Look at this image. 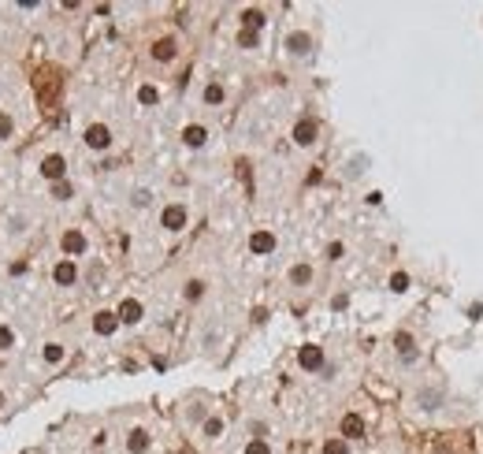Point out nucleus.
Returning a JSON list of instances; mask_svg holds the SVG:
<instances>
[{
  "mask_svg": "<svg viewBox=\"0 0 483 454\" xmlns=\"http://www.w3.org/2000/svg\"><path fill=\"white\" fill-rule=\"evenodd\" d=\"M82 141H86V149H94V153H108L112 149V127L89 123L86 131H82Z\"/></svg>",
  "mask_w": 483,
  "mask_h": 454,
  "instance_id": "1",
  "label": "nucleus"
},
{
  "mask_svg": "<svg viewBox=\"0 0 483 454\" xmlns=\"http://www.w3.org/2000/svg\"><path fill=\"white\" fill-rule=\"evenodd\" d=\"M290 138H294V146H302V149H309V146H316V138H320V123L312 120V115H302V120L294 123V131H290Z\"/></svg>",
  "mask_w": 483,
  "mask_h": 454,
  "instance_id": "2",
  "label": "nucleus"
},
{
  "mask_svg": "<svg viewBox=\"0 0 483 454\" xmlns=\"http://www.w3.org/2000/svg\"><path fill=\"white\" fill-rule=\"evenodd\" d=\"M190 224V213H186V205H164V213H160V227L164 231H172V235H179V231H186Z\"/></svg>",
  "mask_w": 483,
  "mask_h": 454,
  "instance_id": "3",
  "label": "nucleus"
},
{
  "mask_svg": "<svg viewBox=\"0 0 483 454\" xmlns=\"http://www.w3.org/2000/svg\"><path fill=\"white\" fill-rule=\"evenodd\" d=\"M60 250H63V257H82L86 250H89V239H86V231H78V227H67L60 235Z\"/></svg>",
  "mask_w": 483,
  "mask_h": 454,
  "instance_id": "4",
  "label": "nucleus"
},
{
  "mask_svg": "<svg viewBox=\"0 0 483 454\" xmlns=\"http://www.w3.org/2000/svg\"><path fill=\"white\" fill-rule=\"evenodd\" d=\"M41 175L49 179V183H63V179H67V157H60V153L41 157Z\"/></svg>",
  "mask_w": 483,
  "mask_h": 454,
  "instance_id": "5",
  "label": "nucleus"
},
{
  "mask_svg": "<svg viewBox=\"0 0 483 454\" xmlns=\"http://www.w3.org/2000/svg\"><path fill=\"white\" fill-rule=\"evenodd\" d=\"M52 283H56V287H75V283H78V261L60 257L56 268H52Z\"/></svg>",
  "mask_w": 483,
  "mask_h": 454,
  "instance_id": "6",
  "label": "nucleus"
},
{
  "mask_svg": "<svg viewBox=\"0 0 483 454\" xmlns=\"http://www.w3.org/2000/svg\"><path fill=\"white\" fill-rule=\"evenodd\" d=\"M323 346H316V343H305L302 350H297V365H302L305 372H320L323 369Z\"/></svg>",
  "mask_w": 483,
  "mask_h": 454,
  "instance_id": "7",
  "label": "nucleus"
},
{
  "mask_svg": "<svg viewBox=\"0 0 483 454\" xmlns=\"http://www.w3.org/2000/svg\"><path fill=\"white\" fill-rule=\"evenodd\" d=\"M283 45H286V53H290V56L302 60V56H309V53H312V34H309V30H290Z\"/></svg>",
  "mask_w": 483,
  "mask_h": 454,
  "instance_id": "8",
  "label": "nucleus"
},
{
  "mask_svg": "<svg viewBox=\"0 0 483 454\" xmlns=\"http://www.w3.org/2000/svg\"><path fill=\"white\" fill-rule=\"evenodd\" d=\"M394 350H398V358L406 361V365L420 361V350H416V339H413L409 332H398V335H394Z\"/></svg>",
  "mask_w": 483,
  "mask_h": 454,
  "instance_id": "9",
  "label": "nucleus"
},
{
  "mask_svg": "<svg viewBox=\"0 0 483 454\" xmlns=\"http://www.w3.org/2000/svg\"><path fill=\"white\" fill-rule=\"evenodd\" d=\"M115 317H120V324H138L141 317H146V305H141L138 298H123L120 309H115Z\"/></svg>",
  "mask_w": 483,
  "mask_h": 454,
  "instance_id": "10",
  "label": "nucleus"
},
{
  "mask_svg": "<svg viewBox=\"0 0 483 454\" xmlns=\"http://www.w3.org/2000/svg\"><path fill=\"white\" fill-rule=\"evenodd\" d=\"M250 253H257V257L276 253V235H271V231H253L250 235Z\"/></svg>",
  "mask_w": 483,
  "mask_h": 454,
  "instance_id": "11",
  "label": "nucleus"
},
{
  "mask_svg": "<svg viewBox=\"0 0 483 454\" xmlns=\"http://www.w3.org/2000/svg\"><path fill=\"white\" fill-rule=\"evenodd\" d=\"M149 447H153V436L146 432V428H130L127 432V450L130 454H149Z\"/></svg>",
  "mask_w": 483,
  "mask_h": 454,
  "instance_id": "12",
  "label": "nucleus"
},
{
  "mask_svg": "<svg viewBox=\"0 0 483 454\" xmlns=\"http://www.w3.org/2000/svg\"><path fill=\"white\" fill-rule=\"evenodd\" d=\"M94 332L97 335H115L120 332V317H115L112 309H101V313H94Z\"/></svg>",
  "mask_w": 483,
  "mask_h": 454,
  "instance_id": "13",
  "label": "nucleus"
},
{
  "mask_svg": "<svg viewBox=\"0 0 483 454\" xmlns=\"http://www.w3.org/2000/svg\"><path fill=\"white\" fill-rule=\"evenodd\" d=\"M175 56H179V42H175V37H160V42L153 45V60L156 63H172Z\"/></svg>",
  "mask_w": 483,
  "mask_h": 454,
  "instance_id": "14",
  "label": "nucleus"
},
{
  "mask_svg": "<svg viewBox=\"0 0 483 454\" xmlns=\"http://www.w3.org/2000/svg\"><path fill=\"white\" fill-rule=\"evenodd\" d=\"M205 141H208V127H201V123H190L182 131V146L186 149H205Z\"/></svg>",
  "mask_w": 483,
  "mask_h": 454,
  "instance_id": "15",
  "label": "nucleus"
},
{
  "mask_svg": "<svg viewBox=\"0 0 483 454\" xmlns=\"http://www.w3.org/2000/svg\"><path fill=\"white\" fill-rule=\"evenodd\" d=\"M357 436H364V417L361 413H346L342 417V439H357Z\"/></svg>",
  "mask_w": 483,
  "mask_h": 454,
  "instance_id": "16",
  "label": "nucleus"
},
{
  "mask_svg": "<svg viewBox=\"0 0 483 454\" xmlns=\"http://www.w3.org/2000/svg\"><path fill=\"white\" fill-rule=\"evenodd\" d=\"M63 358H67V346H63V343H45L41 346V361H45V365H63Z\"/></svg>",
  "mask_w": 483,
  "mask_h": 454,
  "instance_id": "17",
  "label": "nucleus"
},
{
  "mask_svg": "<svg viewBox=\"0 0 483 454\" xmlns=\"http://www.w3.org/2000/svg\"><path fill=\"white\" fill-rule=\"evenodd\" d=\"M201 97H205V105H208V108H219V105L227 101V89H224V82H208Z\"/></svg>",
  "mask_w": 483,
  "mask_h": 454,
  "instance_id": "18",
  "label": "nucleus"
},
{
  "mask_svg": "<svg viewBox=\"0 0 483 454\" xmlns=\"http://www.w3.org/2000/svg\"><path fill=\"white\" fill-rule=\"evenodd\" d=\"M26 231H30V216H26V213H11L8 216V235L11 239H22Z\"/></svg>",
  "mask_w": 483,
  "mask_h": 454,
  "instance_id": "19",
  "label": "nucleus"
},
{
  "mask_svg": "<svg viewBox=\"0 0 483 454\" xmlns=\"http://www.w3.org/2000/svg\"><path fill=\"white\" fill-rule=\"evenodd\" d=\"M224 428H227V421H224V417H216V413H208V417H205V424H201V436H205V439H219V436H224Z\"/></svg>",
  "mask_w": 483,
  "mask_h": 454,
  "instance_id": "20",
  "label": "nucleus"
},
{
  "mask_svg": "<svg viewBox=\"0 0 483 454\" xmlns=\"http://www.w3.org/2000/svg\"><path fill=\"white\" fill-rule=\"evenodd\" d=\"M312 276H316V272H312V265H294L290 268V287H309V283H312Z\"/></svg>",
  "mask_w": 483,
  "mask_h": 454,
  "instance_id": "21",
  "label": "nucleus"
},
{
  "mask_svg": "<svg viewBox=\"0 0 483 454\" xmlns=\"http://www.w3.org/2000/svg\"><path fill=\"white\" fill-rule=\"evenodd\" d=\"M264 23H268V19H264V11H260V8H245V11H242V30H253V34H257Z\"/></svg>",
  "mask_w": 483,
  "mask_h": 454,
  "instance_id": "22",
  "label": "nucleus"
},
{
  "mask_svg": "<svg viewBox=\"0 0 483 454\" xmlns=\"http://www.w3.org/2000/svg\"><path fill=\"white\" fill-rule=\"evenodd\" d=\"M156 101H160V89H156L153 82H141V86H138V105H146V108H153Z\"/></svg>",
  "mask_w": 483,
  "mask_h": 454,
  "instance_id": "23",
  "label": "nucleus"
},
{
  "mask_svg": "<svg viewBox=\"0 0 483 454\" xmlns=\"http://www.w3.org/2000/svg\"><path fill=\"white\" fill-rule=\"evenodd\" d=\"M49 198H52V201H71V198H75V187L67 183V179H63V183H52Z\"/></svg>",
  "mask_w": 483,
  "mask_h": 454,
  "instance_id": "24",
  "label": "nucleus"
},
{
  "mask_svg": "<svg viewBox=\"0 0 483 454\" xmlns=\"http://www.w3.org/2000/svg\"><path fill=\"white\" fill-rule=\"evenodd\" d=\"M182 298H186V302H201L205 298V279H190L186 287H182Z\"/></svg>",
  "mask_w": 483,
  "mask_h": 454,
  "instance_id": "25",
  "label": "nucleus"
},
{
  "mask_svg": "<svg viewBox=\"0 0 483 454\" xmlns=\"http://www.w3.org/2000/svg\"><path fill=\"white\" fill-rule=\"evenodd\" d=\"M11 138H15V115L0 112V141H11Z\"/></svg>",
  "mask_w": 483,
  "mask_h": 454,
  "instance_id": "26",
  "label": "nucleus"
},
{
  "mask_svg": "<svg viewBox=\"0 0 483 454\" xmlns=\"http://www.w3.org/2000/svg\"><path fill=\"white\" fill-rule=\"evenodd\" d=\"M130 205H134V209H149V205H153V190L149 187L134 190V194H130Z\"/></svg>",
  "mask_w": 483,
  "mask_h": 454,
  "instance_id": "27",
  "label": "nucleus"
},
{
  "mask_svg": "<svg viewBox=\"0 0 483 454\" xmlns=\"http://www.w3.org/2000/svg\"><path fill=\"white\" fill-rule=\"evenodd\" d=\"M323 454H349V439H342V436H331L328 443H323Z\"/></svg>",
  "mask_w": 483,
  "mask_h": 454,
  "instance_id": "28",
  "label": "nucleus"
},
{
  "mask_svg": "<svg viewBox=\"0 0 483 454\" xmlns=\"http://www.w3.org/2000/svg\"><path fill=\"white\" fill-rule=\"evenodd\" d=\"M390 291H394V294H406V291H409V272H394V276H390Z\"/></svg>",
  "mask_w": 483,
  "mask_h": 454,
  "instance_id": "29",
  "label": "nucleus"
},
{
  "mask_svg": "<svg viewBox=\"0 0 483 454\" xmlns=\"http://www.w3.org/2000/svg\"><path fill=\"white\" fill-rule=\"evenodd\" d=\"M364 164H368V157H354V160L346 164V179H357L364 172Z\"/></svg>",
  "mask_w": 483,
  "mask_h": 454,
  "instance_id": "30",
  "label": "nucleus"
},
{
  "mask_svg": "<svg viewBox=\"0 0 483 454\" xmlns=\"http://www.w3.org/2000/svg\"><path fill=\"white\" fill-rule=\"evenodd\" d=\"M242 454H271V447L264 443V439H257V436H253L250 443H245V450H242Z\"/></svg>",
  "mask_w": 483,
  "mask_h": 454,
  "instance_id": "31",
  "label": "nucleus"
},
{
  "mask_svg": "<svg viewBox=\"0 0 483 454\" xmlns=\"http://www.w3.org/2000/svg\"><path fill=\"white\" fill-rule=\"evenodd\" d=\"M11 346H15V332L8 324H0V350H11Z\"/></svg>",
  "mask_w": 483,
  "mask_h": 454,
  "instance_id": "32",
  "label": "nucleus"
},
{
  "mask_svg": "<svg viewBox=\"0 0 483 454\" xmlns=\"http://www.w3.org/2000/svg\"><path fill=\"white\" fill-rule=\"evenodd\" d=\"M257 42H260V34H253V30H242L238 34V45L242 49H257Z\"/></svg>",
  "mask_w": 483,
  "mask_h": 454,
  "instance_id": "33",
  "label": "nucleus"
},
{
  "mask_svg": "<svg viewBox=\"0 0 483 454\" xmlns=\"http://www.w3.org/2000/svg\"><path fill=\"white\" fill-rule=\"evenodd\" d=\"M186 417H190L193 424H205V417H208V410H205V406H190V410H186Z\"/></svg>",
  "mask_w": 483,
  "mask_h": 454,
  "instance_id": "34",
  "label": "nucleus"
},
{
  "mask_svg": "<svg viewBox=\"0 0 483 454\" xmlns=\"http://www.w3.org/2000/svg\"><path fill=\"white\" fill-rule=\"evenodd\" d=\"M420 402H424V410H435L439 402H442V395H435V391H420Z\"/></svg>",
  "mask_w": 483,
  "mask_h": 454,
  "instance_id": "35",
  "label": "nucleus"
},
{
  "mask_svg": "<svg viewBox=\"0 0 483 454\" xmlns=\"http://www.w3.org/2000/svg\"><path fill=\"white\" fill-rule=\"evenodd\" d=\"M342 253H346V246H342V242H331V246H328V257H331V261H338Z\"/></svg>",
  "mask_w": 483,
  "mask_h": 454,
  "instance_id": "36",
  "label": "nucleus"
},
{
  "mask_svg": "<svg viewBox=\"0 0 483 454\" xmlns=\"http://www.w3.org/2000/svg\"><path fill=\"white\" fill-rule=\"evenodd\" d=\"M216 343H219V328H208V332H205V346L212 350Z\"/></svg>",
  "mask_w": 483,
  "mask_h": 454,
  "instance_id": "37",
  "label": "nucleus"
},
{
  "mask_svg": "<svg viewBox=\"0 0 483 454\" xmlns=\"http://www.w3.org/2000/svg\"><path fill=\"white\" fill-rule=\"evenodd\" d=\"M4 402H8V398H4V391H0V410H4Z\"/></svg>",
  "mask_w": 483,
  "mask_h": 454,
  "instance_id": "38",
  "label": "nucleus"
}]
</instances>
